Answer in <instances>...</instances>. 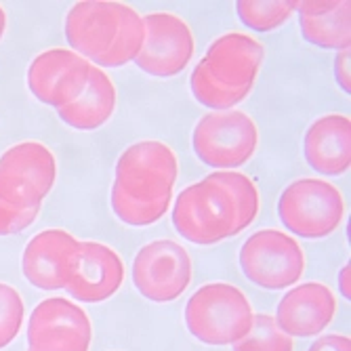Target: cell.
Returning a JSON list of instances; mask_svg holds the SVG:
<instances>
[{
	"instance_id": "1",
	"label": "cell",
	"mask_w": 351,
	"mask_h": 351,
	"mask_svg": "<svg viewBox=\"0 0 351 351\" xmlns=\"http://www.w3.org/2000/svg\"><path fill=\"white\" fill-rule=\"evenodd\" d=\"M259 208V187L248 175L217 171L194 185H187L177 196L171 217L183 240L210 246L250 228Z\"/></svg>"
},
{
	"instance_id": "2",
	"label": "cell",
	"mask_w": 351,
	"mask_h": 351,
	"mask_svg": "<svg viewBox=\"0 0 351 351\" xmlns=\"http://www.w3.org/2000/svg\"><path fill=\"white\" fill-rule=\"evenodd\" d=\"M177 177L179 158L167 143L143 139L129 145L116 162L112 213L129 228L154 226L169 213Z\"/></svg>"
},
{
	"instance_id": "3",
	"label": "cell",
	"mask_w": 351,
	"mask_h": 351,
	"mask_svg": "<svg viewBox=\"0 0 351 351\" xmlns=\"http://www.w3.org/2000/svg\"><path fill=\"white\" fill-rule=\"evenodd\" d=\"M63 34L74 53L104 70L122 68L137 59L145 40V25L131 5L82 0L68 11Z\"/></svg>"
},
{
	"instance_id": "4",
	"label": "cell",
	"mask_w": 351,
	"mask_h": 351,
	"mask_svg": "<svg viewBox=\"0 0 351 351\" xmlns=\"http://www.w3.org/2000/svg\"><path fill=\"white\" fill-rule=\"evenodd\" d=\"M263 61V43L244 32H228L208 45L189 76V90L213 112L236 110L250 95Z\"/></svg>"
},
{
	"instance_id": "5",
	"label": "cell",
	"mask_w": 351,
	"mask_h": 351,
	"mask_svg": "<svg viewBox=\"0 0 351 351\" xmlns=\"http://www.w3.org/2000/svg\"><path fill=\"white\" fill-rule=\"evenodd\" d=\"M252 305L234 284L210 282L189 297L185 305V326L204 345H236L252 324Z\"/></svg>"
},
{
	"instance_id": "6",
	"label": "cell",
	"mask_w": 351,
	"mask_h": 351,
	"mask_svg": "<svg viewBox=\"0 0 351 351\" xmlns=\"http://www.w3.org/2000/svg\"><path fill=\"white\" fill-rule=\"evenodd\" d=\"M280 223L305 240H322L337 232L345 217V200L337 185L324 179H297L278 198Z\"/></svg>"
},
{
	"instance_id": "7",
	"label": "cell",
	"mask_w": 351,
	"mask_h": 351,
	"mask_svg": "<svg viewBox=\"0 0 351 351\" xmlns=\"http://www.w3.org/2000/svg\"><path fill=\"white\" fill-rule=\"evenodd\" d=\"M196 158L219 171H234L246 165L259 147V129L242 110L208 112L191 133Z\"/></svg>"
},
{
	"instance_id": "8",
	"label": "cell",
	"mask_w": 351,
	"mask_h": 351,
	"mask_svg": "<svg viewBox=\"0 0 351 351\" xmlns=\"http://www.w3.org/2000/svg\"><path fill=\"white\" fill-rule=\"evenodd\" d=\"M57 181V160L40 141H21L0 156V200L15 208H36Z\"/></svg>"
},
{
	"instance_id": "9",
	"label": "cell",
	"mask_w": 351,
	"mask_h": 351,
	"mask_svg": "<svg viewBox=\"0 0 351 351\" xmlns=\"http://www.w3.org/2000/svg\"><path fill=\"white\" fill-rule=\"evenodd\" d=\"M244 276L265 291H284L305 274L301 244L280 230H259L246 238L238 254Z\"/></svg>"
},
{
	"instance_id": "10",
	"label": "cell",
	"mask_w": 351,
	"mask_h": 351,
	"mask_svg": "<svg viewBox=\"0 0 351 351\" xmlns=\"http://www.w3.org/2000/svg\"><path fill=\"white\" fill-rule=\"evenodd\" d=\"M131 276L141 297L154 303H171L187 291L194 265L179 242L154 240L135 254Z\"/></svg>"
},
{
	"instance_id": "11",
	"label": "cell",
	"mask_w": 351,
	"mask_h": 351,
	"mask_svg": "<svg viewBox=\"0 0 351 351\" xmlns=\"http://www.w3.org/2000/svg\"><path fill=\"white\" fill-rule=\"evenodd\" d=\"M145 40L135 63L154 78L181 74L196 53V38L189 23L169 11H156L143 17Z\"/></svg>"
},
{
	"instance_id": "12",
	"label": "cell",
	"mask_w": 351,
	"mask_h": 351,
	"mask_svg": "<svg viewBox=\"0 0 351 351\" xmlns=\"http://www.w3.org/2000/svg\"><path fill=\"white\" fill-rule=\"evenodd\" d=\"M93 326L76 303L51 297L40 301L27 322V351H88Z\"/></svg>"
},
{
	"instance_id": "13",
	"label": "cell",
	"mask_w": 351,
	"mask_h": 351,
	"mask_svg": "<svg viewBox=\"0 0 351 351\" xmlns=\"http://www.w3.org/2000/svg\"><path fill=\"white\" fill-rule=\"evenodd\" d=\"M93 63L72 49H49L32 59L27 68V88L34 97L61 110L84 90Z\"/></svg>"
},
{
	"instance_id": "14",
	"label": "cell",
	"mask_w": 351,
	"mask_h": 351,
	"mask_svg": "<svg viewBox=\"0 0 351 351\" xmlns=\"http://www.w3.org/2000/svg\"><path fill=\"white\" fill-rule=\"evenodd\" d=\"M80 240L66 230H45L23 248L21 271L40 291H66L78 261Z\"/></svg>"
},
{
	"instance_id": "15",
	"label": "cell",
	"mask_w": 351,
	"mask_h": 351,
	"mask_svg": "<svg viewBox=\"0 0 351 351\" xmlns=\"http://www.w3.org/2000/svg\"><path fill=\"white\" fill-rule=\"evenodd\" d=\"M124 276V263L112 246L80 240L76 269L66 291L80 303H104L122 289Z\"/></svg>"
},
{
	"instance_id": "16",
	"label": "cell",
	"mask_w": 351,
	"mask_h": 351,
	"mask_svg": "<svg viewBox=\"0 0 351 351\" xmlns=\"http://www.w3.org/2000/svg\"><path fill=\"white\" fill-rule=\"evenodd\" d=\"M337 315L335 293L322 282H305L295 286L280 299L276 309L278 328L293 337H315L320 335Z\"/></svg>"
},
{
	"instance_id": "17",
	"label": "cell",
	"mask_w": 351,
	"mask_h": 351,
	"mask_svg": "<svg viewBox=\"0 0 351 351\" xmlns=\"http://www.w3.org/2000/svg\"><path fill=\"white\" fill-rule=\"evenodd\" d=\"M303 154L315 173L345 175L351 169V118L326 114L313 120L303 137Z\"/></svg>"
},
{
	"instance_id": "18",
	"label": "cell",
	"mask_w": 351,
	"mask_h": 351,
	"mask_svg": "<svg viewBox=\"0 0 351 351\" xmlns=\"http://www.w3.org/2000/svg\"><path fill=\"white\" fill-rule=\"evenodd\" d=\"M118 104V90L114 80L101 68L93 66L88 74V82L78 97L57 110L61 122H66L70 129L76 131H95L114 116Z\"/></svg>"
},
{
	"instance_id": "19",
	"label": "cell",
	"mask_w": 351,
	"mask_h": 351,
	"mask_svg": "<svg viewBox=\"0 0 351 351\" xmlns=\"http://www.w3.org/2000/svg\"><path fill=\"white\" fill-rule=\"evenodd\" d=\"M299 27L303 38L320 49L345 51L351 45V3L341 0L339 7L320 17H301Z\"/></svg>"
},
{
	"instance_id": "20",
	"label": "cell",
	"mask_w": 351,
	"mask_h": 351,
	"mask_svg": "<svg viewBox=\"0 0 351 351\" xmlns=\"http://www.w3.org/2000/svg\"><path fill=\"white\" fill-rule=\"evenodd\" d=\"M240 21L254 32L278 29L295 13V0H238Z\"/></svg>"
},
{
	"instance_id": "21",
	"label": "cell",
	"mask_w": 351,
	"mask_h": 351,
	"mask_svg": "<svg viewBox=\"0 0 351 351\" xmlns=\"http://www.w3.org/2000/svg\"><path fill=\"white\" fill-rule=\"evenodd\" d=\"M295 343L289 335H284L274 315L254 313L250 330L244 339L234 345V351H293Z\"/></svg>"
},
{
	"instance_id": "22",
	"label": "cell",
	"mask_w": 351,
	"mask_h": 351,
	"mask_svg": "<svg viewBox=\"0 0 351 351\" xmlns=\"http://www.w3.org/2000/svg\"><path fill=\"white\" fill-rule=\"evenodd\" d=\"M23 299L11 284L0 282V349L11 345L23 324Z\"/></svg>"
},
{
	"instance_id": "23",
	"label": "cell",
	"mask_w": 351,
	"mask_h": 351,
	"mask_svg": "<svg viewBox=\"0 0 351 351\" xmlns=\"http://www.w3.org/2000/svg\"><path fill=\"white\" fill-rule=\"evenodd\" d=\"M40 215V206L36 208H15L0 200V236L21 234L34 223Z\"/></svg>"
},
{
	"instance_id": "24",
	"label": "cell",
	"mask_w": 351,
	"mask_h": 351,
	"mask_svg": "<svg viewBox=\"0 0 351 351\" xmlns=\"http://www.w3.org/2000/svg\"><path fill=\"white\" fill-rule=\"evenodd\" d=\"M339 3L341 0H295V11L301 17H320L332 13Z\"/></svg>"
},
{
	"instance_id": "25",
	"label": "cell",
	"mask_w": 351,
	"mask_h": 351,
	"mask_svg": "<svg viewBox=\"0 0 351 351\" xmlns=\"http://www.w3.org/2000/svg\"><path fill=\"white\" fill-rule=\"evenodd\" d=\"M349 61H351V51H339L335 57V78L341 86L343 93H351V74H349Z\"/></svg>"
},
{
	"instance_id": "26",
	"label": "cell",
	"mask_w": 351,
	"mask_h": 351,
	"mask_svg": "<svg viewBox=\"0 0 351 351\" xmlns=\"http://www.w3.org/2000/svg\"><path fill=\"white\" fill-rule=\"evenodd\" d=\"M307 351H351V339L345 335H326L313 341Z\"/></svg>"
},
{
	"instance_id": "27",
	"label": "cell",
	"mask_w": 351,
	"mask_h": 351,
	"mask_svg": "<svg viewBox=\"0 0 351 351\" xmlns=\"http://www.w3.org/2000/svg\"><path fill=\"white\" fill-rule=\"evenodd\" d=\"M349 271H351V267H349V263L347 265H343L341 267V271H339V291H341V295L349 301L351 299V286H349Z\"/></svg>"
},
{
	"instance_id": "28",
	"label": "cell",
	"mask_w": 351,
	"mask_h": 351,
	"mask_svg": "<svg viewBox=\"0 0 351 351\" xmlns=\"http://www.w3.org/2000/svg\"><path fill=\"white\" fill-rule=\"evenodd\" d=\"M5 29H7V13H5L3 5H0V40L5 36Z\"/></svg>"
}]
</instances>
